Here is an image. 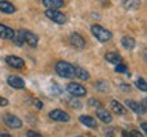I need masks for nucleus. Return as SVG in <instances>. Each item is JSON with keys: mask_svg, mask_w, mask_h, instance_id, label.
<instances>
[{"mask_svg": "<svg viewBox=\"0 0 147 137\" xmlns=\"http://www.w3.org/2000/svg\"><path fill=\"white\" fill-rule=\"evenodd\" d=\"M68 105L71 106V107H74V109H76V110H80V109H82V103H80L78 99H75V98H71V99L68 100Z\"/></svg>", "mask_w": 147, "mask_h": 137, "instance_id": "26", "label": "nucleus"}, {"mask_svg": "<svg viewBox=\"0 0 147 137\" xmlns=\"http://www.w3.org/2000/svg\"><path fill=\"white\" fill-rule=\"evenodd\" d=\"M27 136L29 137H41V134L37 132H33V130H30V132H27Z\"/></svg>", "mask_w": 147, "mask_h": 137, "instance_id": "32", "label": "nucleus"}, {"mask_svg": "<svg viewBox=\"0 0 147 137\" xmlns=\"http://www.w3.org/2000/svg\"><path fill=\"white\" fill-rule=\"evenodd\" d=\"M91 33H93V35H94L100 42H108V41H110L112 37H113L112 33H110L108 29L100 26V25H93V26H91Z\"/></svg>", "mask_w": 147, "mask_h": 137, "instance_id": "2", "label": "nucleus"}, {"mask_svg": "<svg viewBox=\"0 0 147 137\" xmlns=\"http://www.w3.org/2000/svg\"><path fill=\"white\" fill-rule=\"evenodd\" d=\"M7 105H8V100L5 99L4 96H0V106L4 107V106H7Z\"/></svg>", "mask_w": 147, "mask_h": 137, "instance_id": "31", "label": "nucleus"}, {"mask_svg": "<svg viewBox=\"0 0 147 137\" xmlns=\"http://www.w3.org/2000/svg\"><path fill=\"white\" fill-rule=\"evenodd\" d=\"M22 35H23V39H25V43H27L29 46L36 47L38 45V35H36L34 33L22 30Z\"/></svg>", "mask_w": 147, "mask_h": 137, "instance_id": "9", "label": "nucleus"}, {"mask_svg": "<svg viewBox=\"0 0 147 137\" xmlns=\"http://www.w3.org/2000/svg\"><path fill=\"white\" fill-rule=\"evenodd\" d=\"M16 11V7L8 0H0V12L3 14H14Z\"/></svg>", "mask_w": 147, "mask_h": 137, "instance_id": "14", "label": "nucleus"}, {"mask_svg": "<svg viewBox=\"0 0 147 137\" xmlns=\"http://www.w3.org/2000/svg\"><path fill=\"white\" fill-rule=\"evenodd\" d=\"M79 121L82 122L84 126L91 128V129H97V128H98L97 120H94L91 116H80V117H79Z\"/></svg>", "mask_w": 147, "mask_h": 137, "instance_id": "15", "label": "nucleus"}, {"mask_svg": "<svg viewBox=\"0 0 147 137\" xmlns=\"http://www.w3.org/2000/svg\"><path fill=\"white\" fill-rule=\"evenodd\" d=\"M49 118L56 122H69V114L63 110H60V109L51 111L49 113Z\"/></svg>", "mask_w": 147, "mask_h": 137, "instance_id": "7", "label": "nucleus"}, {"mask_svg": "<svg viewBox=\"0 0 147 137\" xmlns=\"http://www.w3.org/2000/svg\"><path fill=\"white\" fill-rule=\"evenodd\" d=\"M12 42L15 43L16 46H23V43H25V39H23V35H22V30L19 31H15L14 33V37L11 39Z\"/></svg>", "mask_w": 147, "mask_h": 137, "instance_id": "22", "label": "nucleus"}, {"mask_svg": "<svg viewBox=\"0 0 147 137\" xmlns=\"http://www.w3.org/2000/svg\"><path fill=\"white\" fill-rule=\"evenodd\" d=\"M14 30L11 27L5 26V25H1L0 23V38L1 39H12L14 37Z\"/></svg>", "mask_w": 147, "mask_h": 137, "instance_id": "16", "label": "nucleus"}, {"mask_svg": "<svg viewBox=\"0 0 147 137\" xmlns=\"http://www.w3.org/2000/svg\"><path fill=\"white\" fill-rule=\"evenodd\" d=\"M123 136H136V137H140V133L139 132H134V130H129V132H123Z\"/></svg>", "mask_w": 147, "mask_h": 137, "instance_id": "30", "label": "nucleus"}, {"mask_svg": "<svg viewBox=\"0 0 147 137\" xmlns=\"http://www.w3.org/2000/svg\"><path fill=\"white\" fill-rule=\"evenodd\" d=\"M95 90L98 91H102V92H106V91L109 90V86H108V83L106 82H104V80H100V82H97L94 84Z\"/></svg>", "mask_w": 147, "mask_h": 137, "instance_id": "23", "label": "nucleus"}, {"mask_svg": "<svg viewBox=\"0 0 147 137\" xmlns=\"http://www.w3.org/2000/svg\"><path fill=\"white\" fill-rule=\"evenodd\" d=\"M115 71H116V72H119V74H127V72H128V68H127L125 64L119 63V64H116Z\"/></svg>", "mask_w": 147, "mask_h": 137, "instance_id": "27", "label": "nucleus"}, {"mask_svg": "<svg viewBox=\"0 0 147 137\" xmlns=\"http://www.w3.org/2000/svg\"><path fill=\"white\" fill-rule=\"evenodd\" d=\"M87 103H89V106L94 107V109H97V107H101V106H102V103H101L100 100H97L95 98H90Z\"/></svg>", "mask_w": 147, "mask_h": 137, "instance_id": "28", "label": "nucleus"}, {"mask_svg": "<svg viewBox=\"0 0 147 137\" xmlns=\"http://www.w3.org/2000/svg\"><path fill=\"white\" fill-rule=\"evenodd\" d=\"M65 91L69 95L75 96V98L84 96V95L87 94V91H86V88H84L83 86L79 84V83H75V82H71V83H68V84L65 86Z\"/></svg>", "mask_w": 147, "mask_h": 137, "instance_id": "3", "label": "nucleus"}, {"mask_svg": "<svg viewBox=\"0 0 147 137\" xmlns=\"http://www.w3.org/2000/svg\"><path fill=\"white\" fill-rule=\"evenodd\" d=\"M135 45H136L135 39L132 37H129V35H125V37L121 38V46L124 49H127V50H132L135 47Z\"/></svg>", "mask_w": 147, "mask_h": 137, "instance_id": "20", "label": "nucleus"}, {"mask_svg": "<svg viewBox=\"0 0 147 137\" xmlns=\"http://www.w3.org/2000/svg\"><path fill=\"white\" fill-rule=\"evenodd\" d=\"M123 7L128 11H136L142 7V0H123Z\"/></svg>", "mask_w": 147, "mask_h": 137, "instance_id": "13", "label": "nucleus"}, {"mask_svg": "<svg viewBox=\"0 0 147 137\" xmlns=\"http://www.w3.org/2000/svg\"><path fill=\"white\" fill-rule=\"evenodd\" d=\"M5 63L15 69H21L25 67V60L18 57V56H7L5 57Z\"/></svg>", "mask_w": 147, "mask_h": 137, "instance_id": "10", "label": "nucleus"}, {"mask_svg": "<svg viewBox=\"0 0 147 137\" xmlns=\"http://www.w3.org/2000/svg\"><path fill=\"white\" fill-rule=\"evenodd\" d=\"M110 109H112V111L115 113L116 116L125 114V107L121 105L120 102H117V100H112V102H110Z\"/></svg>", "mask_w": 147, "mask_h": 137, "instance_id": "19", "label": "nucleus"}, {"mask_svg": "<svg viewBox=\"0 0 147 137\" xmlns=\"http://www.w3.org/2000/svg\"><path fill=\"white\" fill-rule=\"evenodd\" d=\"M68 39H69V43L74 47H76V49H83L86 46V41H84V38L79 33H71Z\"/></svg>", "mask_w": 147, "mask_h": 137, "instance_id": "8", "label": "nucleus"}, {"mask_svg": "<svg viewBox=\"0 0 147 137\" xmlns=\"http://www.w3.org/2000/svg\"><path fill=\"white\" fill-rule=\"evenodd\" d=\"M0 137H11V136L7 134V133H0Z\"/></svg>", "mask_w": 147, "mask_h": 137, "instance_id": "35", "label": "nucleus"}, {"mask_svg": "<svg viewBox=\"0 0 147 137\" xmlns=\"http://www.w3.org/2000/svg\"><path fill=\"white\" fill-rule=\"evenodd\" d=\"M51 91H52L53 94H61V92H63V88H61V87H60V86L59 84H53L52 87H51Z\"/></svg>", "mask_w": 147, "mask_h": 137, "instance_id": "29", "label": "nucleus"}, {"mask_svg": "<svg viewBox=\"0 0 147 137\" xmlns=\"http://www.w3.org/2000/svg\"><path fill=\"white\" fill-rule=\"evenodd\" d=\"M45 15H47V18H49L51 21L55 22V23H57V25H64V23H67V16L64 15L63 12H60V11H57V10L47 8Z\"/></svg>", "mask_w": 147, "mask_h": 137, "instance_id": "4", "label": "nucleus"}, {"mask_svg": "<svg viewBox=\"0 0 147 137\" xmlns=\"http://www.w3.org/2000/svg\"><path fill=\"white\" fill-rule=\"evenodd\" d=\"M74 75L75 78H78L80 80H89L90 79V74L82 67H74Z\"/></svg>", "mask_w": 147, "mask_h": 137, "instance_id": "18", "label": "nucleus"}, {"mask_svg": "<svg viewBox=\"0 0 147 137\" xmlns=\"http://www.w3.org/2000/svg\"><path fill=\"white\" fill-rule=\"evenodd\" d=\"M140 128H142L143 133L146 134V133H147V125H146V122H142V124H140Z\"/></svg>", "mask_w": 147, "mask_h": 137, "instance_id": "34", "label": "nucleus"}, {"mask_svg": "<svg viewBox=\"0 0 147 137\" xmlns=\"http://www.w3.org/2000/svg\"><path fill=\"white\" fill-rule=\"evenodd\" d=\"M120 90H123V91H125V92H128V91L131 90V87L128 84H120Z\"/></svg>", "mask_w": 147, "mask_h": 137, "instance_id": "33", "label": "nucleus"}, {"mask_svg": "<svg viewBox=\"0 0 147 137\" xmlns=\"http://www.w3.org/2000/svg\"><path fill=\"white\" fill-rule=\"evenodd\" d=\"M27 103L29 105H33V106H36V109H38V110H41L42 109V102L41 100H38L37 98H27Z\"/></svg>", "mask_w": 147, "mask_h": 137, "instance_id": "25", "label": "nucleus"}, {"mask_svg": "<svg viewBox=\"0 0 147 137\" xmlns=\"http://www.w3.org/2000/svg\"><path fill=\"white\" fill-rule=\"evenodd\" d=\"M105 60L108 61V63H112V64H119L121 63V60H123V57H121L120 54L117 52H108L105 54Z\"/></svg>", "mask_w": 147, "mask_h": 137, "instance_id": "21", "label": "nucleus"}, {"mask_svg": "<svg viewBox=\"0 0 147 137\" xmlns=\"http://www.w3.org/2000/svg\"><path fill=\"white\" fill-rule=\"evenodd\" d=\"M7 84L10 87H12L14 90H23L26 87L25 80L22 79L21 76H16V75H10L7 78Z\"/></svg>", "mask_w": 147, "mask_h": 137, "instance_id": "6", "label": "nucleus"}, {"mask_svg": "<svg viewBox=\"0 0 147 137\" xmlns=\"http://www.w3.org/2000/svg\"><path fill=\"white\" fill-rule=\"evenodd\" d=\"M135 86H136V87L140 91H143V92H146V91H147L146 80L143 79V78H139V79H136V82H135Z\"/></svg>", "mask_w": 147, "mask_h": 137, "instance_id": "24", "label": "nucleus"}, {"mask_svg": "<svg viewBox=\"0 0 147 137\" xmlns=\"http://www.w3.org/2000/svg\"><path fill=\"white\" fill-rule=\"evenodd\" d=\"M95 113H97V117H98V120H101L102 122H105V124H110L112 122V114H110L109 111L104 109L102 106L101 107H97L95 109Z\"/></svg>", "mask_w": 147, "mask_h": 137, "instance_id": "11", "label": "nucleus"}, {"mask_svg": "<svg viewBox=\"0 0 147 137\" xmlns=\"http://www.w3.org/2000/svg\"><path fill=\"white\" fill-rule=\"evenodd\" d=\"M3 122H4L5 126L11 128V129H18L23 125V122L19 117L14 116V114H4L3 116Z\"/></svg>", "mask_w": 147, "mask_h": 137, "instance_id": "5", "label": "nucleus"}, {"mask_svg": "<svg viewBox=\"0 0 147 137\" xmlns=\"http://www.w3.org/2000/svg\"><path fill=\"white\" fill-rule=\"evenodd\" d=\"M125 105H127V107H129V109H131L134 113H136V114H144V113H146V107H143L139 102L127 99L125 100Z\"/></svg>", "mask_w": 147, "mask_h": 137, "instance_id": "12", "label": "nucleus"}, {"mask_svg": "<svg viewBox=\"0 0 147 137\" xmlns=\"http://www.w3.org/2000/svg\"><path fill=\"white\" fill-rule=\"evenodd\" d=\"M42 4L45 8L57 10V8H61L64 5V0H42Z\"/></svg>", "mask_w": 147, "mask_h": 137, "instance_id": "17", "label": "nucleus"}, {"mask_svg": "<svg viewBox=\"0 0 147 137\" xmlns=\"http://www.w3.org/2000/svg\"><path fill=\"white\" fill-rule=\"evenodd\" d=\"M55 69H56V74L60 78H63V79H72V78H75L74 65L67 63V61H57L56 65H55Z\"/></svg>", "mask_w": 147, "mask_h": 137, "instance_id": "1", "label": "nucleus"}]
</instances>
